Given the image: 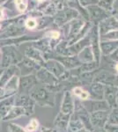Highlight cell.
Here are the masks:
<instances>
[{"label":"cell","mask_w":118,"mask_h":132,"mask_svg":"<svg viewBox=\"0 0 118 132\" xmlns=\"http://www.w3.org/2000/svg\"><path fill=\"white\" fill-rule=\"evenodd\" d=\"M7 131L8 132H26L24 128L16 123L9 122L7 125Z\"/></svg>","instance_id":"17"},{"label":"cell","mask_w":118,"mask_h":132,"mask_svg":"<svg viewBox=\"0 0 118 132\" xmlns=\"http://www.w3.org/2000/svg\"><path fill=\"white\" fill-rule=\"evenodd\" d=\"M99 27V34L100 35H103L108 32L118 29V21L116 19L113 15L108 16L105 20H101L100 22L98 23Z\"/></svg>","instance_id":"3"},{"label":"cell","mask_w":118,"mask_h":132,"mask_svg":"<svg viewBox=\"0 0 118 132\" xmlns=\"http://www.w3.org/2000/svg\"><path fill=\"white\" fill-rule=\"evenodd\" d=\"M46 35H47V37H49V38H51V39L57 40L60 37V33L58 31L52 30V31H49V32H48V33H46Z\"/></svg>","instance_id":"20"},{"label":"cell","mask_w":118,"mask_h":132,"mask_svg":"<svg viewBox=\"0 0 118 132\" xmlns=\"http://www.w3.org/2000/svg\"><path fill=\"white\" fill-rule=\"evenodd\" d=\"M2 122H3V120H2L1 116H0V130L2 129Z\"/></svg>","instance_id":"29"},{"label":"cell","mask_w":118,"mask_h":132,"mask_svg":"<svg viewBox=\"0 0 118 132\" xmlns=\"http://www.w3.org/2000/svg\"><path fill=\"white\" fill-rule=\"evenodd\" d=\"M40 127V122L37 119L33 118L29 121L28 123L24 127V129L26 132H35L38 130Z\"/></svg>","instance_id":"15"},{"label":"cell","mask_w":118,"mask_h":132,"mask_svg":"<svg viewBox=\"0 0 118 132\" xmlns=\"http://www.w3.org/2000/svg\"><path fill=\"white\" fill-rule=\"evenodd\" d=\"M111 15H113L117 20V21H118V9H114V11L112 12V13H111Z\"/></svg>","instance_id":"25"},{"label":"cell","mask_w":118,"mask_h":132,"mask_svg":"<svg viewBox=\"0 0 118 132\" xmlns=\"http://www.w3.org/2000/svg\"><path fill=\"white\" fill-rule=\"evenodd\" d=\"M114 69H115V71H116L117 73H118V62H116V63H115V66H114Z\"/></svg>","instance_id":"27"},{"label":"cell","mask_w":118,"mask_h":132,"mask_svg":"<svg viewBox=\"0 0 118 132\" xmlns=\"http://www.w3.org/2000/svg\"><path fill=\"white\" fill-rule=\"evenodd\" d=\"M90 35H91V46L92 50L93 53L94 61L96 63H100V57H101V52H100V34H99V27L98 24H93L91 30H90Z\"/></svg>","instance_id":"1"},{"label":"cell","mask_w":118,"mask_h":132,"mask_svg":"<svg viewBox=\"0 0 118 132\" xmlns=\"http://www.w3.org/2000/svg\"><path fill=\"white\" fill-rule=\"evenodd\" d=\"M16 88H17V78H16V77H14L13 79H12L7 84V86L4 89V91H5V93H12V92H13L14 90H16Z\"/></svg>","instance_id":"18"},{"label":"cell","mask_w":118,"mask_h":132,"mask_svg":"<svg viewBox=\"0 0 118 132\" xmlns=\"http://www.w3.org/2000/svg\"><path fill=\"white\" fill-rule=\"evenodd\" d=\"M115 1L116 0H99L97 5L107 12H108L109 14H111L115 9L114 4L115 3Z\"/></svg>","instance_id":"13"},{"label":"cell","mask_w":118,"mask_h":132,"mask_svg":"<svg viewBox=\"0 0 118 132\" xmlns=\"http://www.w3.org/2000/svg\"><path fill=\"white\" fill-rule=\"evenodd\" d=\"M14 105L25 108V110L27 111L28 116H32L34 114V112H35V104L28 98H26V97L18 98L17 100H15Z\"/></svg>","instance_id":"6"},{"label":"cell","mask_w":118,"mask_h":132,"mask_svg":"<svg viewBox=\"0 0 118 132\" xmlns=\"http://www.w3.org/2000/svg\"><path fill=\"white\" fill-rule=\"evenodd\" d=\"M69 5L72 9L76 10L78 12L81 18H83L85 21H90L86 8L81 5V4L79 3V0H69Z\"/></svg>","instance_id":"9"},{"label":"cell","mask_w":118,"mask_h":132,"mask_svg":"<svg viewBox=\"0 0 118 132\" xmlns=\"http://www.w3.org/2000/svg\"><path fill=\"white\" fill-rule=\"evenodd\" d=\"M26 26H27V27H28V28H35L36 27V26H37V22H36V20L35 19H28L27 21H26Z\"/></svg>","instance_id":"21"},{"label":"cell","mask_w":118,"mask_h":132,"mask_svg":"<svg viewBox=\"0 0 118 132\" xmlns=\"http://www.w3.org/2000/svg\"><path fill=\"white\" fill-rule=\"evenodd\" d=\"M100 41H118V29L112 30L100 36Z\"/></svg>","instance_id":"16"},{"label":"cell","mask_w":118,"mask_h":132,"mask_svg":"<svg viewBox=\"0 0 118 132\" xmlns=\"http://www.w3.org/2000/svg\"><path fill=\"white\" fill-rule=\"evenodd\" d=\"M21 116H28V114H27V111L25 110V108L14 105L13 107L11 108V110L5 116V117L3 118V121L4 122H9V121L20 118Z\"/></svg>","instance_id":"5"},{"label":"cell","mask_w":118,"mask_h":132,"mask_svg":"<svg viewBox=\"0 0 118 132\" xmlns=\"http://www.w3.org/2000/svg\"><path fill=\"white\" fill-rule=\"evenodd\" d=\"M52 132H55V131H52Z\"/></svg>","instance_id":"33"},{"label":"cell","mask_w":118,"mask_h":132,"mask_svg":"<svg viewBox=\"0 0 118 132\" xmlns=\"http://www.w3.org/2000/svg\"><path fill=\"white\" fill-rule=\"evenodd\" d=\"M72 109V101L70 93H67L64 97V103L62 106V112L64 114H69Z\"/></svg>","instance_id":"14"},{"label":"cell","mask_w":118,"mask_h":132,"mask_svg":"<svg viewBox=\"0 0 118 132\" xmlns=\"http://www.w3.org/2000/svg\"><path fill=\"white\" fill-rule=\"evenodd\" d=\"M72 28H70V38H73L78 34V32L81 30V28L84 27L85 23V20L83 18H77L75 20H72Z\"/></svg>","instance_id":"12"},{"label":"cell","mask_w":118,"mask_h":132,"mask_svg":"<svg viewBox=\"0 0 118 132\" xmlns=\"http://www.w3.org/2000/svg\"><path fill=\"white\" fill-rule=\"evenodd\" d=\"M92 27H93V23H92L91 21H85V25H84V27L81 28V30L78 32V34L75 36L73 39L70 40V42L68 43V45L69 46L72 45L75 42H77L78 41H79V40H81L82 38L85 37V36L89 33V31L91 30Z\"/></svg>","instance_id":"11"},{"label":"cell","mask_w":118,"mask_h":132,"mask_svg":"<svg viewBox=\"0 0 118 132\" xmlns=\"http://www.w3.org/2000/svg\"><path fill=\"white\" fill-rule=\"evenodd\" d=\"M53 130L49 128H47V127H44V126H42L41 127V132H52Z\"/></svg>","instance_id":"24"},{"label":"cell","mask_w":118,"mask_h":132,"mask_svg":"<svg viewBox=\"0 0 118 132\" xmlns=\"http://www.w3.org/2000/svg\"><path fill=\"white\" fill-rule=\"evenodd\" d=\"M4 94H5V91H4L3 88H1V87H0V98L3 96Z\"/></svg>","instance_id":"26"},{"label":"cell","mask_w":118,"mask_h":132,"mask_svg":"<svg viewBox=\"0 0 118 132\" xmlns=\"http://www.w3.org/2000/svg\"><path fill=\"white\" fill-rule=\"evenodd\" d=\"M0 28H1V26H0Z\"/></svg>","instance_id":"32"},{"label":"cell","mask_w":118,"mask_h":132,"mask_svg":"<svg viewBox=\"0 0 118 132\" xmlns=\"http://www.w3.org/2000/svg\"><path fill=\"white\" fill-rule=\"evenodd\" d=\"M98 2L99 0H79V3L84 7H86V6L91 5H97Z\"/></svg>","instance_id":"19"},{"label":"cell","mask_w":118,"mask_h":132,"mask_svg":"<svg viewBox=\"0 0 118 132\" xmlns=\"http://www.w3.org/2000/svg\"><path fill=\"white\" fill-rule=\"evenodd\" d=\"M91 44V35H90V31L81 40H79L77 42H75L72 45H70L69 48V55H72V56H77L83 48H86V47L90 46Z\"/></svg>","instance_id":"4"},{"label":"cell","mask_w":118,"mask_h":132,"mask_svg":"<svg viewBox=\"0 0 118 132\" xmlns=\"http://www.w3.org/2000/svg\"><path fill=\"white\" fill-rule=\"evenodd\" d=\"M14 97L12 96L8 97L5 100H3V101H0V116H1L2 120L9 113L11 108L14 106Z\"/></svg>","instance_id":"8"},{"label":"cell","mask_w":118,"mask_h":132,"mask_svg":"<svg viewBox=\"0 0 118 132\" xmlns=\"http://www.w3.org/2000/svg\"><path fill=\"white\" fill-rule=\"evenodd\" d=\"M15 3H16L17 5H20V4L23 3V0H15Z\"/></svg>","instance_id":"28"},{"label":"cell","mask_w":118,"mask_h":132,"mask_svg":"<svg viewBox=\"0 0 118 132\" xmlns=\"http://www.w3.org/2000/svg\"><path fill=\"white\" fill-rule=\"evenodd\" d=\"M85 8L88 12L89 20L93 24H98L99 22H100L101 20H105L106 18L111 15L102 8H100L98 5H91L86 6Z\"/></svg>","instance_id":"2"},{"label":"cell","mask_w":118,"mask_h":132,"mask_svg":"<svg viewBox=\"0 0 118 132\" xmlns=\"http://www.w3.org/2000/svg\"><path fill=\"white\" fill-rule=\"evenodd\" d=\"M38 2H42V1H44V0H37Z\"/></svg>","instance_id":"31"},{"label":"cell","mask_w":118,"mask_h":132,"mask_svg":"<svg viewBox=\"0 0 118 132\" xmlns=\"http://www.w3.org/2000/svg\"><path fill=\"white\" fill-rule=\"evenodd\" d=\"M2 17H3V12H2V10L0 9V19H1Z\"/></svg>","instance_id":"30"},{"label":"cell","mask_w":118,"mask_h":132,"mask_svg":"<svg viewBox=\"0 0 118 132\" xmlns=\"http://www.w3.org/2000/svg\"><path fill=\"white\" fill-rule=\"evenodd\" d=\"M100 52L104 56H110L118 48V41H100Z\"/></svg>","instance_id":"7"},{"label":"cell","mask_w":118,"mask_h":132,"mask_svg":"<svg viewBox=\"0 0 118 132\" xmlns=\"http://www.w3.org/2000/svg\"><path fill=\"white\" fill-rule=\"evenodd\" d=\"M110 57L113 59L114 61L118 62V48H116V50H115L112 54L110 55Z\"/></svg>","instance_id":"22"},{"label":"cell","mask_w":118,"mask_h":132,"mask_svg":"<svg viewBox=\"0 0 118 132\" xmlns=\"http://www.w3.org/2000/svg\"><path fill=\"white\" fill-rule=\"evenodd\" d=\"M78 60L81 62V63H89V62H93L94 61V56H93V53L92 50L91 46H88L86 48H83L80 52L77 55Z\"/></svg>","instance_id":"10"},{"label":"cell","mask_w":118,"mask_h":132,"mask_svg":"<svg viewBox=\"0 0 118 132\" xmlns=\"http://www.w3.org/2000/svg\"><path fill=\"white\" fill-rule=\"evenodd\" d=\"M18 5L19 11H20V12H25V11L27 10V5H26V4H24V3H21V4H20V5Z\"/></svg>","instance_id":"23"}]
</instances>
